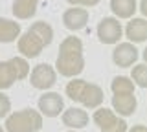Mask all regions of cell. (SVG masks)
<instances>
[{
  "label": "cell",
  "mask_w": 147,
  "mask_h": 132,
  "mask_svg": "<svg viewBox=\"0 0 147 132\" xmlns=\"http://www.w3.org/2000/svg\"><path fill=\"white\" fill-rule=\"evenodd\" d=\"M30 75V64L24 57H13L9 61H0V90L13 86L15 81H22Z\"/></svg>",
  "instance_id": "obj_6"
},
{
  "label": "cell",
  "mask_w": 147,
  "mask_h": 132,
  "mask_svg": "<svg viewBox=\"0 0 147 132\" xmlns=\"http://www.w3.org/2000/svg\"><path fill=\"white\" fill-rule=\"evenodd\" d=\"M42 127V114L33 108H24L9 114L6 119L7 132H39Z\"/></svg>",
  "instance_id": "obj_5"
},
{
  "label": "cell",
  "mask_w": 147,
  "mask_h": 132,
  "mask_svg": "<svg viewBox=\"0 0 147 132\" xmlns=\"http://www.w3.org/2000/svg\"><path fill=\"white\" fill-rule=\"evenodd\" d=\"M39 110L46 117H57L64 110V99L57 92H48L39 97Z\"/></svg>",
  "instance_id": "obj_10"
},
{
  "label": "cell",
  "mask_w": 147,
  "mask_h": 132,
  "mask_svg": "<svg viewBox=\"0 0 147 132\" xmlns=\"http://www.w3.org/2000/svg\"><path fill=\"white\" fill-rule=\"evenodd\" d=\"M112 90V107L118 112V116L127 117L132 116L136 110V95H134V83L125 75H118L112 79L110 84Z\"/></svg>",
  "instance_id": "obj_3"
},
{
  "label": "cell",
  "mask_w": 147,
  "mask_h": 132,
  "mask_svg": "<svg viewBox=\"0 0 147 132\" xmlns=\"http://www.w3.org/2000/svg\"><path fill=\"white\" fill-rule=\"evenodd\" d=\"M63 24L72 31H79L88 24V11L85 7H70L63 13Z\"/></svg>",
  "instance_id": "obj_12"
},
{
  "label": "cell",
  "mask_w": 147,
  "mask_h": 132,
  "mask_svg": "<svg viewBox=\"0 0 147 132\" xmlns=\"http://www.w3.org/2000/svg\"><path fill=\"white\" fill-rule=\"evenodd\" d=\"M110 9L118 19H131L136 13V0H110Z\"/></svg>",
  "instance_id": "obj_17"
},
{
  "label": "cell",
  "mask_w": 147,
  "mask_h": 132,
  "mask_svg": "<svg viewBox=\"0 0 147 132\" xmlns=\"http://www.w3.org/2000/svg\"><path fill=\"white\" fill-rule=\"evenodd\" d=\"M66 95L72 101L81 103L86 108H99V105L103 103V90L101 86L94 83H86L83 79H72L64 88Z\"/></svg>",
  "instance_id": "obj_4"
},
{
  "label": "cell",
  "mask_w": 147,
  "mask_h": 132,
  "mask_svg": "<svg viewBox=\"0 0 147 132\" xmlns=\"http://www.w3.org/2000/svg\"><path fill=\"white\" fill-rule=\"evenodd\" d=\"M0 132H4V129H2V127H0Z\"/></svg>",
  "instance_id": "obj_23"
},
{
  "label": "cell",
  "mask_w": 147,
  "mask_h": 132,
  "mask_svg": "<svg viewBox=\"0 0 147 132\" xmlns=\"http://www.w3.org/2000/svg\"><path fill=\"white\" fill-rule=\"evenodd\" d=\"M72 6H85V7H92L96 4H99V0H66Z\"/></svg>",
  "instance_id": "obj_20"
},
{
  "label": "cell",
  "mask_w": 147,
  "mask_h": 132,
  "mask_svg": "<svg viewBox=\"0 0 147 132\" xmlns=\"http://www.w3.org/2000/svg\"><path fill=\"white\" fill-rule=\"evenodd\" d=\"M125 35L131 42H144L147 39V22H145V19H142V17L131 19V22H127Z\"/></svg>",
  "instance_id": "obj_14"
},
{
  "label": "cell",
  "mask_w": 147,
  "mask_h": 132,
  "mask_svg": "<svg viewBox=\"0 0 147 132\" xmlns=\"http://www.w3.org/2000/svg\"><path fill=\"white\" fill-rule=\"evenodd\" d=\"M121 33H123V29H121V24L118 22V19L105 17L98 24V39L103 44H116L121 39Z\"/></svg>",
  "instance_id": "obj_9"
},
{
  "label": "cell",
  "mask_w": 147,
  "mask_h": 132,
  "mask_svg": "<svg viewBox=\"0 0 147 132\" xmlns=\"http://www.w3.org/2000/svg\"><path fill=\"white\" fill-rule=\"evenodd\" d=\"M140 53L132 42H119L112 52V61L121 68H129L138 61Z\"/></svg>",
  "instance_id": "obj_11"
},
{
  "label": "cell",
  "mask_w": 147,
  "mask_h": 132,
  "mask_svg": "<svg viewBox=\"0 0 147 132\" xmlns=\"http://www.w3.org/2000/svg\"><path fill=\"white\" fill-rule=\"evenodd\" d=\"M94 121L101 132H127L125 119L109 108H98L94 112Z\"/></svg>",
  "instance_id": "obj_7"
},
{
  "label": "cell",
  "mask_w": 147,
  "mask_h": 132,
  "mask_svg": "<svg viewBox=\"0 0 147 132\" xmlns=\"http://www.w3.org/2000/svg\"><path fill=\"white\" fill-rule=\"evenodd\" d=\"M55 81H57V72H55L53 66L46 64V62L37 64L30 74V83L33 84V88H37V90L52 88L55 84Z\"/></svg>",
  "instance_id": "obj_8"
},
{
  "label": "cell",
  "mask_w": 147,
  "mask_h": 132,
  "mask_svg": "<svg viewBox=\"0 0 147 132\" xmlns=\"http://www.w3.org/2000/svg\"><path fill=\"white\" fill-rule=\"evenodd\" d=\"M20 35V24L0 17V42H13Z\"/></svg>",
  "instance_id": "obj_15"
},
{
  "label": "cell",
  "mask_w": 147,
  "mask_h": 132,
  "mask_svg": "<svg viewBox=\"0 0 147 132\" xmlns=\"http://www.w3.org/2000/svg\"><path fill=\"white\" fill-rule=\"evenodd\" d=\"M68 132H76V130H68Z\"/></svg>",
  "instance_id": "obj_24"
},
{
  "label": "cell",
  "mask_w": 147,
  "mask_h": 132,
  "mask_svg": "<svg viewBox=\"0 0 147 132\" xmlns=\"http://www.w3.org/2000/svg\"><path fill=\"white\" fill-rule=\"evenodd\" d=\"M129 132H147V129H145V125H134Z\"/></svg>",
  "instance_id": "obj_21"
},
{
  "label": "cell",
  "mask_w": 147,
  "mask_h": 132,
  "mask_svg": "<svg viewBox=\"0 0 147 132\" xmlns=\"http://www.w3.org/2000/svg\"><path fill=\"white\" fill-rule=\"evenodd\" d=\"M37 4H39V0H15L13 2V15L20 20L31 19L37 11Z\"/></svg>",
  "instance_id": "obj_16"
},
{
  "label": "cell",
  "mask_w": 147,
  "mask_h": 132,
  "mask_svg": "<svg viewBox=\"0 0 147 132\" xmlns=\"http://www.w3.org/2000/svg\"><path fill=\"white\" fill-rule=\"evenodd\" d=\"M63 119V125H66L68 129L76 130V129H83V127L88 125V114L81 108H66L61 116Z\"/></svg>",
  "instance_id": "obj_13"
},
{
  "label": "cell",
  "mask_w": 147,
  "mask_h": 132,
  "mask_svg": "<svg viewBox=\"0 0 147 132\" xmlns=\"http://www.w3.org/2000/svg\"><path fill=\"white\" fill-rule=\"evenodd\" d=\"M53 40V29L48 22L39 20L28 28L22 35H18V52L26 59H35L40 55V52L50 46Z\"/></svg>",
  "instance_id": "obj_1"
},
{
  "label": "cell",
  "mask_w": 147,
  "mask_h": 132,
  "mask_svg": "<svg viewBox=\"0 0 147 132\" xmlns=\"http://www.w3.org/2000/svg\"><path fill=\"white\" fill-rule=\"evenodd\" d=\"M11 110V101L6 94H0V117H6Z\"/></svg>",
  "instance_id": "obj_19"
},
{
  "label": "cell",
  "mask_w": 147,
  "mask_h": 132,
  "mask_svg": "<svg viewBox=\"0 0 147 132\" xmlns=\"http://www.w3.org/2000/svg\"><path fill=\"white\" fill-rule=\"evenodd\" d=\"M140 11H142V15H147V0L140 2Z\"/></svg>",
  "instance_id": "obj_22"
},
{
  "label": "cell",
  "mask_w": 147,
  "mask_h": 132,
  "mask_svg": "<svg viewBox=\"0 0 147 132\" xmlns=\"http://www.w3.org/2000/svg\"><path fill=\"white\" fill-rule=\"evenodd\" d=\"M85 70L83 42L77 37H66L59 46V55L55 61V72L63 77H76Z\"/></svg>",
  "instance_id": "obj_2"
},
{
  "label": "cell",
  "mask_w": 147,
  "mask_h": 132,
  "mask_svg": "<svg viewBox=\"0 0 147 132\" xmlns=\"http://www.w3.org/2000/svg\"><path fill=\"white\" fill-rule=\"evenodd\" d=\"M132 83L138 84L140 88H147V66L136 64L132 68Z\"/></svg>",
  "instance_id": "obj_18"
}]
</instances>
